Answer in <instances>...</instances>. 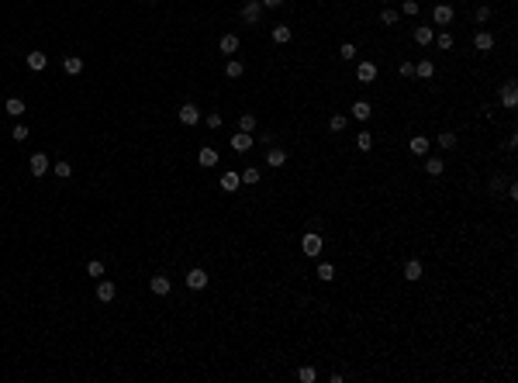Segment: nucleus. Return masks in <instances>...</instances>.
Instances as JSON below:
<instances>
[{
    "mask_svg": "<svg viewBox=\"0 0 518 383\" xmlns=\"http://www.w3.org/2000/svg\"><path fill=\"white\" fill-rule=\"evenodd\" d=\"M384 4H390V0H384Z\"/></svg>",
    "mask_w": 518,
    "mask_h": 383,
    "instance_id": "nucleus-47",
    "label": "nucleus"
},
{
    "mask_svg": "<svg viewBox=\"0 0 518 383\" xmlns=\"http://www.w3.org/2000/svg\"><path fill=\"white\" fill-rule=\"evenodd\" d=\"M238 132H256V114H242L238 117Z\"/></svg>",
    "mask_w": 518,
    "mask_h": 383,
    "instance_id": "nucleus-30",
    "label": "nucleus"
},
{
    "mask_svg": "<svg viewBox=\"0 0 518 383\" xmlns=\"http://www.w3.org/2000/svg\"><path fill=\"white\" fill-rule=\"evenodd\" d=\"M442 169H446V166H442V159H435V155H428V159H425V173H428V176H442Z\"/></svg>",
    "mask_w": 518,
    "mask_h": 383,
    "instance_id": "nucleus-23",
    "label": "nucleus"
},
{
    "mask_svg": "<svg viewBox=\"0 0 518 383\" xmlns=\"http://www.w3.org/2000/svg\"><path fill=\"white\" fill-rule=\"evenodd\" d=\"M401 76H415V62H401Z\"/></svg>",
    "mask_w": 518,
    "mask_h": 383,
    "instance_id": "nucleus-43",
    "label": "nucleus"
},
{
    "mask_svg": "<svg viewBox=\"0 0 518 383\" xmlns=\"http://www.w3.org/2000/svg\"><path fill=\"white\" fill-rule=\"evenodd\" d=\"M238 176H242V183H246V187H252V183H259V169H252V166H246V169L238 173Z\"/></svg>",
    "mask_w": 518,
    "mask_h": 383,
    "instance_id": "nucleus-32",
    "label": "nucleus"
},
{
    "mask_svg": "<svg viewBox=\"0 0 518 383\" xmlns=\"http://www.w3.org/2000/svg\"><path fill=\"white\" fill-rule=\"evenodd\" d=\"M114 293H117V287L111 280H100L97 283V301H114Z\"/></svg>",
    "mask_w": 518,
    "mask_h": 383,
    "instance_id": "nucleus-11",
    "label": "nucleus"
},
{
    "mask_svg": "<svg viewBox=\"0 0 518 383\" xmlns=\"http://www.w3.org/2000/svg\"><path fill=\"white\" fill-rule=\"evenodd\" d=\"M401 14H411V18H415V14H418V0H404V4H401Z\"/></svg>",
    "mask_w": 518,
    "mask_h": 383,
    "instance_id": "nucleus-38",
    "label": "nucleus"
},
{
    "mask_svg": "<svg viewBox=\"0 0 518 383\" xmlns=\"http://www.w3.org/2000/svg\"><path fill=\"white\" fill-rule=\"evenodd\" d=\"M301 249H304L307 259H314V256L322 252V235H318V231H304V238H301Z\"/></svg>",
    "mask_w": 518,
    "mask_h": 383,
    "instance_id": "nucleus-1",
    "label": "nucleus"
},
{
    "mask_svg": "<svg viewBox=\"0 0 518 383\" xmlns=\"http://www.w3.org/2000/svg\"><path fill=\"white\" fill-rule=\"evenodd\" d=\"M473 45H477L480 52H487V49H494V35H491V31H477V38H473Z\"/></svg>",
    "mask_w": 518,
    "mask_h": 383,
    "instance_id": "nucleus-21",
    "label": "nucleus"
},
{
    "mask_svg": "<svg viewBox=\"0 0 518 383\" xmlns=\"http://www.w3.org/2000/svg\"><path fill=\"white\" fill-rule=\"evenodd\" d=\"M397 18H401V14H397L394 7H384V11H380V21H384V24H397Z\"/></svg>",
    "mask_w": 518,
    "mask_h": 383,
    "instance_id": "nucleus-33",
    "label": "nucleus"
},
{
    "mask_svg": "<svg viewBox=\"0 0 518 383\" xmlns=\"http://www.w3.org/2000/svg\"><path fill=\"white\" fill-rule=\"evenodd\" d=\"M45 66H49L45 52H28V69H31V73H42Z\"/></svg>",
    "mask_w": 518,
    "mask_h": 383,
    "instance_id": "nucleus-14",
    "label": "nucleus"
},
{
    "mask_svg": "<svg viewBox=\"0 0 518 383\" xmlns=\"http://www.w3.org/2000/svg\"><path fill=\"white\" fill-rule=\"evenodd\" d=\"M187 287H190V290H204V287H208V273H204V269H190V273H187Z\"/></svg>",
    "mask_w": 518,
    "mask_h": 383,
    "instance_id": "nucleus-4",
    "label": "nucleus"
},
{
    "mask_svg": "<svg viewBox=\"0 0 518 383\" xmlns=\"http://www.w3.org/2000/svg\"><path fill=\"white\" fill-rule=\"evenodd\" d=\"M404 280H411V283L422 280V263H418V259H408V263H404Z\"/></svg>",
    "mask_w": 518,
    "mask_h": 383,
    "instance_id": "nucleus-15",
    "label": "nucleus"
},
{
    "mask_svg": "<svg viewBox=\"0 0 518 383\" xmlns=\"http://www.w3.org/2000/svg\"><path fill=\"white\" fill-rule=\"evenodd\" d=\"M238 187H242V176H238V173H221V190H225V193H235V190H238Z\"/></svg>",
    "mask_w": 518,
    "mask_h": 383,
    "instance_id": "nucleus-5",
    "label": "nucleus"
},
{
    "mask_svg": "<svg viewBox=\"0 0 518 383\" xmlns=\"http://www.w3.org/2000/svg\"><path fill=\"white\" fill-rule=\"evenodd\" d=\"M432 21L446 28V24L453 21V7H449V4H435V11H432Z\"/></svg>",
    "mask_w": 518,
    "mask_h": 383,
    "instance_id": "nucleus-7",
    "label": "nucleus"
},
{
    "mask_svg": "<svg viewBox=\"0 0 518 383\" xmlns=\"http://www.w3.org/2000/svg\"><path fill=\"white\" fill-rule=\"evenodd\" d=\"M259 4H263V7H280L284 0H259Z\"/></svg>",
    "mask_w": 518,
    "mask_h": 383,
    "instance_id": "nucleus-45",
    "label": "nucleus"
},
{
    "mask_svg": "<svg viewBox=\"0 0 518 383\" xmlns=\"http://www.w3.org/2000/svg\"><path fill=\"white\" fill-rule=\"evenodd\" d=\"M11 138H14V142H24V138H28V128H24V124H14Z\"/></svg>",
    "mask_w": 518,
    "mask_h": 383,
    "instance_id": "nucleus-41",
    "label": "nucleus"
},
{
    "mask_svg": "<svg viewBox=\"0 0 518 383\" xmlns=\"http://www.w3.org/2000/svg\"><path fill=\"white\" fill-rule=\"evenodd\" d=\"M87 276H104V263H100V259L87 263Z\"/></svg>",
    "mask_w": 518,
    "mask_h": 383,
    "instance_id": "nucleus-37",
    "label": "nucleus"
},
{
    "mask_svg": "<svg viewBox=\"0 0 518 383\" xmlns=\"http://www.w3.org/2000/svg\"><path fill=\"white\" fill-rule=\"evenodd\" d=\"M149 4H159V0H149Z\"/></svg>",
    "mask_w": 518,
    "mask_h": 383,
    "instance_id": "nucleus-46",
    "label": "nucleus"
},
{
    "mask_svg": "<svg viewBox=\"0 0 518 383\" xmlns=\"http://www.w3.org/2000/svg\"><path fill=\"white\" fill-rule=\"evenodd\" d=\"M356 79H360V83H373V79H377V66H373V62H360V66H356Z\"/></svg>",
    "mask_w": 518,
    "mask_h": 383,
    "instance_id": "nucleus-8",
    "label": "nucleus"
},
{
    "mask_svg": "<svg viewBox=\"0 0 518 383\" xmlns=\"http://www.w3.org/2000/svg\"><path fill=\"white\" fill-rule=\"evenodd\" d=\"M242 73H246V66H242V62H235V59H231L228 66H225V76H228V79H238Z\"/></svg>",
    "mask_w": 518,
    "mask_h": 383,
    "instance_id": "nucleus-27",
    "label": "nucleus"
},
{
    "mask_svg": "<svg viewBox=\"0 0 518 383\" xmlns=\"http://www.w3.org/2000/svg\"><path fill=\"white\" fill-rule=\"evenodd\" d=\"M432 41L439 45L442 52H449V49H453V35H449V31H439V35H435V38H432Z\"/></svg>",
    "mask_w": 518,
    "mask_h": 383,
    "instance_id": "nucleus-31",
    "label": "nucleus"
},
{
    "mask_svg": "<svg viewBox=\"0 0 518 383\" xmlns=\"http://www.w3.org/2000/svg\"><path fill=\"white\" fill-rule=\"evenodd\" d=\"M435 142H439L442 149H453V145H456V135H453V132H442L439 138H435Z\"/></svg>",
    "mask_w": 518,
    "mask_h": 383,
    "instance_id": "nucleus-35",
    "label": "nucleus"
},
{
    "mask_svg": "<svg viewBox=\"0 0 518 383\" xmlns=\"http://www.w3.org/2000/svg\"><path fill=\"white\" fill-rule=\"evenodd\" d=\"M231 149H235V152H249V149H252V135L249 132H238L235 138H231Z\"/></svg>",
    "mask_w": 518,
    "mask_h": 383,
    "instance_id": "nucleus-10",
    "label": "nucleus"
},
{
    "mask_svg": "<svg viewBox=\"0 0 518 383\" xmlns=\"http://www.w3.org/2000/svg\"><path fill=\"white\" fill-rule=\"evenodd\" d=\"M290 38H294V31H290L287 24H276V28H273V41H276V45H287Z\"/></svg>",
    "mask_w": 518,
    "mask_h": 383,
    "instance_id": "nucleus-18",
    "label": "nucleus"
},
{
    "mask_svg": "<svg viewBox=\"0 0 518 383\" xmlns=\"http://www.w3.org/2000/svg\"><path fill=\"white\" fill-rule=\"evenodd\" d=\"M28 169H31V176H45V173L52 169V162H49V155H45V152H35V155H31V162H28Z\"/></svg>",
    "mask_w": 518,
    "mask_h": 383,
    "instance_id": "nucleus-2",
    "label": "nucleus"
},
{
    "mask_svg": "<svg viewBox=\"0 0 518 383\" xmlns=\"http://www.w3.org/2000/svg\"><path fill=\"white\" fill-rule=\"evenodd\" d=\"M349 114L356 117V121H370V114H373V107H370L366 100H356V104L349 107Z\"/></svg>",
    "mask_w": 518,
    "mask_h": 383,
    "instance_id": "nucleus-9",
    "label": "nucleus"
},
{
    "mask_svg": "<svg viewBox=\"0 0 518 383\" xmlns=\"http://www.w3.org/2000/svg\"><path fill=\"white\" fill-rule=\"evenodd\" d=\"M501 104H504V107H515V104H518V87H515V83H504V90H501Z\"/></svg>",
    "mask_w": 518,
    "mask_h": 383,
    "instance_id": "nucleus-12",
    "label": "nucleus"
},
{
    "mask_svg": "<svg viewBox=\"0 0 518 383\" xmlns=\"http://www.w3.org/2000/svg\"><path fill=\"white\" fill-rule=\"evenodd\" d=\"M176 117H180V124H197L201 121V111H197V104H183L176 111Z\"/></svg>",
    "mask_w": 518,
    "mask_h": 383,
    "instance_id": "nucleus-3",
    "label": "nucleus"
},
{
    "mask_svg": "<svg viewBox=\"0 0 518 383\" xmlns=\"http://www.w3.org/2000/svg\"><path fill=\"white\" fill-rule=\"evenodd\" d=\"M221 52H225V56L238 52V38H235V35H221Z\"/></svg>",
    "mask_w": 518,
    "mask_h": 383,
    "instance_id": "nucleus-26",
    "label": "nucleus"
},
{
    "mask_svg": "<svg viewBox=\"0 0 518 383\" xmlns=\"http://www.w3.org/2000/svg\"><path fill=\"white\" fill-rule=\"evenodd\" d=\"M328 128H332V132H345V114H332Z\"/></svg>",
    "mask_w": 518,
    "mask_h": 383,
    "instance_id": "nucleus-36",
    "label": "nucleus"
},
{
    "mask_svg": "<svg viewBox=\"0 0 518 383\" xmlns=\"http://www.w3.org/2000/svg\"><path fill=\"white\" fill-rule=\"evenodd\" d=\"M242 18L249 21V24H256V21L263 18V4H259V0H249V4L242 7Z\"/></svg>",
    "mask_w": 518,
    "mask_h": 383,
    "instance_id": "nucleus-6",
    "label": "nucleus"
},
{
    "mask_svg": "<svg viewBox=\"0 0 518 383\" xmlns=\"http://www.w3.org/2000/svg\"><path fill=\"white\" fill-rule=\"evenodd\" d=\"M332 276H335V269H332V263H322V266H318V280H325V283H332Z\"/></svg>",
    "mask_w": 518,
    "mask_h": 383,
    "instance_id": "nucleus-34",
    "label": "nucleus"
},
{
    "mask_svg": "<svg viewBox=\"0 0 518 383\" xmlns=\"http://www.w3.org/2000/svg\"><path fill=\"white\" fill-rule=\"evenodd\" d=\"M149 287H152V293L166 297V293L173 290V283H170V276H152V283H149Z\"/></svg>",
    "mask_w": 518,
    "mask_h": 383,
    "instance_id": "nucleus-16",
    "label": "nucleus"
},
{
    "mask_svg": "<svg viewBox=\"0 0 518 383\" xmlns=\"http://www.w3.org/2000/svg\"><path fill=\"white\" fill-rule=\"evenodd\" d=\"M428 145H432V142H428V138H422V135H415V138L408 142L411 155H428Z\"/></svg>",
    "mask_w": 518,
    "mask_h": 383,
    "instance_id": "nucleus-13",
    "label": "nucleus"
},
{
    "mask_svg": "<svg viewBox=\"0 0 518 383\" xmlns=\"http://www.w3.org/2000/svg\"><path fill=\"white\" fill-rule=\"evenodd\" d=\"M197 162H201V166H218V152H214V149H201V152H197Z\"/></svg>",
    "mask_w": 518,
    "mask_h": 383,
    "instance_id": "nucleus-24",
    "label": "nucleus"
},
{
    "mask_svg": "<svg viewBox=\"0 0 518 383\" xmlns=\"http://www.w3.org/2000/svg\"><path fill=\"white\" fill-rule=\"evenodd\" d=\"M62 69H66L69 76H76V73H83V59H79V56H69L66 62H62Z\"/></svg>",
    "mask_w": 518,
    "mask_h": 383,
    "instance_id": "nucleus-22",
    "label": "nucleus"
},
{
    "mask_svg": "<svg viewBox=\"0 0 518 383\" xmlns=\"http://www.w3.org/2000/svg\"><path fill=\"white\" fill-rule=\"evenodd\" d=\"M4 111H7L11 117H21L24 111H28V107H24V100H21V97H11V100L4 104Z\"/></svg>",
    "mask_w": 518,
    "mask_h": 383,
    "instance_id": "nucleus-17",
    "label": "nucleus"
},
{
    "mask_svg": "<svg viewBox=\"0 0 518 383\" xmlns=\"http://www.w3.org/2000/svg\"><path fill=\"white\" fill-rule=\"evenodd\" d=\"M432 73H435V62H432V59H422V62L415 66V76H422V79H432Z\"/></svg>",
    "mask_w": 518,
    "mask_h": 383,
    "instance_id": "nucleus-19",
    "label": "nucleus"
},
{
    "mask_svg": "<svg viewBox=\"0 0 518 383\" xmlns=\"http://www.w3.org/2000/svg\"><path fill=\"white\" fill-rule=\"evenodd\" d=\"M339 56H342V59H356V45H352V41H345L342 49H339Z\"/></svg>",
    "mask_w": 518,
    "mask_h": 383,
    "instance_id": "nucleus-39",
    "label": "nucleus"
},
{
    "mask_svg": "<svg viewBox=\"0 0 518 383\" xmlns=\"http://www.w3.org/2000/svg\"><path fill=\"white\" fill-rule=\"evenodd\" d=\"M487 18H491V7H477V21H480V24H484Z\"/></svg>",
    "mask_w": 518,
    "mask_h": 383,
    "instance_id": "nucleus-44",
    "label": "nucleus"
},
{
    "mask_svg": "<svg viewBox=\"0 0 518 383\" xmlns=\"http://www.w3.org/2000/svg\"><path fill=\"white\" fill-rule=\"evenodd\" d=\"M432 38H435L432 28H415V41H418V45H432Z\"/></svg>",
    "mask_w": 518,
    "mask_h": 383,
    "instance_id": "nucleus-25",
    "label": "nucleus"
},
{
    "mask_svg": "<svg viewBox=\"0 0 518 383\" xmlns=\"http://www.w3.org/2000/svg\"><path fill=\"white\" fill-rule=\"evenodd\" d=\"M356 149H360V152H370V149H373V135H370V132H360V138H356Z\"/></svg>",
    "mask_w": 518,
    "mask_h": 383,
    "instance_id": "nucleus-28",
    "label": "nucleus"
},
{
    "mask_svg": "<svg viewBox=\"0 0 518 383\" xmlns=\"http://www.w3.org/2000/svg\"><path fill=\"white\" fill-rule=\"evenodd\" d=\"M284 162H287V152H284V149H269L266 152V166L276 169V166H284Z\"/></svg>",
    "mask_w": 518,
    "mask_h": 383,
    "instance_id": "nucleus-20",
    "label": "nucleus"
},
{
    "mask_svg": "<svg viewBox=\"0 0 518 383\" xmlns=\"http://www.w3.org/2000/svg\"><path fill=\"white\" fill-rule=\"evenodd\" d=\"M52 169H56V176H62V180H66V176H69V173H73V166H69V162H56V166H52Z\"/></svg>",
    "mask_w": 518,
    "mask_h": 383,
    "instance_id": "nucleus-40",
    "label": "nucleus"
},
{
    "mask_svg": "<svg viewBox=\"0 0 518 383\" xmlns=\"http://www.w3.org/2000/svg\"><path fill=\"white\" fill-rule=\"evenodd\" d=\"M297 380H301V383H314V380H318L314 366H301V369H297Z\"/></svg>",
    "mask_w": 518,
    "mask_h": 383,
    "instance_id": "nucleus-29",
    "label": "nucleus"
},
{
    "mask_svg": "<svg viewBox=\"0 0 518 383\" xmlns=\"http://www.w3.org/2000/svg\"><path fill=\"white\" fill-rule=\"evenodd\" d=\"M204 121H208V128H221V114H218V111H214V114H208Z\"/></svg>",
    "mask_w": 518,
    "mask_h": 383,
    "instance_id": "nucleus-42",
    "label": "nucleus"
}]
</instances>
